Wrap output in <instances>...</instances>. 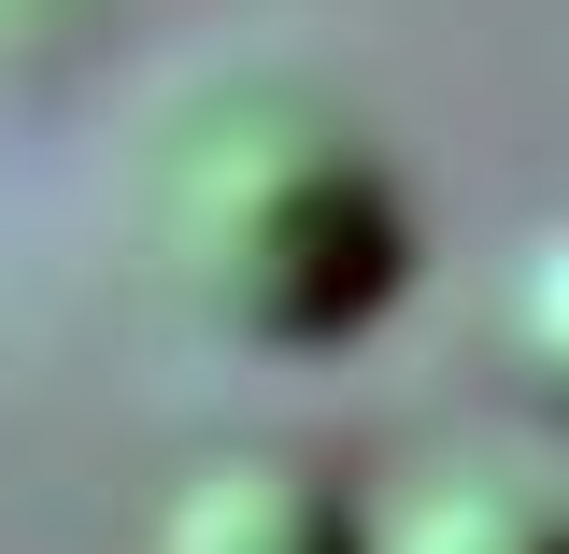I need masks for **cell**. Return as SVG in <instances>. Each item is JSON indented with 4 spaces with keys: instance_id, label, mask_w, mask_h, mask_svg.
I'll return each instance as SVG.
<instances>
[{
    "instance_id": "obj_1",
    "label": "cell",
    "mask_w": 569,
    "mask_h": 554,
    "mask_svg": "<svg viewBox=\"0 0 569 554\" xmlns=\"http://www.w3.org/2000/svg\"><path fill=\"white\" fill-rule=\"evenodd\" d=\"M142 242L171 299L242 355H328L356 342L399 271H413V200L385 171V142L356 129L328 85L299 71H228L200 85L157 171H142Z\"/></svg>"
},
{
    "instance_id": "obj_2",
    "label": "cell",
    "mask_w": 569,
    "mask_h": 554,
    "mask_svg": "<svg viewBox=\"0 0 569 554\" xmlns=\"http://www.w3.org/2000/svg\"><path fill=\"white\" fill-rule=\"evenodd\" d=\"M157 554H370V512H356L313 455L242 441V455H200V470L171 484Z\"/></svg>"
},
{
    "instance_id": "obj_3",
    "label": "cell",
    "mask_w": 569,
    "mask_h": 554,
    "mask_svg": "<svg viewBox=\"0 0 569 554\" xmlns=\"http://www.w3.org/2000/svg\"><path fill=\"white\" fill-rule=\"evenodd\" d=\"M370 554H569V497L527 470H441L370 512Z\"/></svg>"
},
{
    "instance_id": "obj_4",
    "label": "cell",
    "mask_w": 569,
    "mask_h": 554,
    "mask_svg": "<svg viewBox=\"0 0 569 554\" xmlns=\"http://www.w3.org/2000/svg\"><path fill=\"white\" fill-rule=\"evenodd\" d=\"M498 370L541 426H569V213H541L498 271Z\"/></svg>"
}]
</instances>
